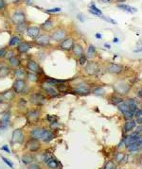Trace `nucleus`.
<instances>
[{
  "instance_id": "5fc2aeb1",
  "label": "nucleus",
  "mask_w": 142,
  "mask_h": 169,
  "mask_svg": "<svg viewBox=\"0 0 142 169\" xmlns=\"http://www.w3.org/2000/svg\"><path fill=\"white\" fill-rule=\"evenodd\" d=\"M82 17H83V14H82V13H80V14H78V19H79L81 22H83V20H84V19H83Z\"/></svg>"
},
{
  "instance_id": "e2e57ef3",
  "label": "nucleus",
  "mask_w": 142,
  "mask_h": 169,
  "mask_svg": "<svg viewBox=\"0 0 142 169\" xmlns=\"http://www.w3.org/2000/svg\"><path fill=\"white\" fill-rule=\"evenodd\" d=\"M141 111V114H142V110H141V111Z\"/></svg>"
},
{
  "instance_id": "f704fd0d",
  "label": "nucleus",
  "mask_w": 142,
  "mask_h": 169,
  "mask_svg": "<svg viewBox=\"0 0 142 169\" xmlns=\"http://www.w3.org/2000/svg\"><path fill=\"white\" fill-rule=\"evenodd\" d=\"M117 7H118V8H119V9H121V10H124V11H126V12H137V9H134V8H132V7L128 6V5L121 4V5H118Z\"/></svg>"
},
{
  "instance_id": "a19ab883",
  "label": "nucleus",
  "mask_w": 142,
  "mask_h": 169,
  "mask_svg": "<svg viewBox=\"0 0 142 169\" xmlns=\"http://www.w3.org/2000/svg\"><path fill=\"white\" fill-rule=\"evenodd\" d=\"M103 169H116V164H115L112 161L107 162V164H105Z\"/></svg>"
},
{
  "instance_id": "f8f14e48",
  "label": "nucleus",
  "mask_w": 142,
  "mask_h": 169,
  "mask_svg": "<svg viewBox=\"0 0 142 169\" xmlns=\"http://www.w3.org/2000/svg\"><path fill=\"white\" fill-rule=\"evenodd\" d=\"M12 21L14 25H19V24L26 22V15L22 12H15L12 16Z\"/></svg>"
},
{
  "instance_id": "72a5a7b5",
  "label": "nucleus",
  "mask_w": 142,
  "mask_h": 169,
  "mask_svg": "<svg viewBox=\"0 0 142 169\" xmlns=\"http://www.w3.org/2000/svg\"><path fill=\"white\" fill-rule=\"evenodd\" d=\"M27 106H28V101H27L24 97L18 99V103H17V107L19 109H26Z\"/></svg>"
},
{
  "instance_id": "f3484780",
  "label": "nucleus",
  "mask_w": 142,
  "mask_h": 169,
  "mask_svg": "<svg viewBox=\"0 0 142 169\" xmlns=\"http://www.w3.org/2000/svg\"><path fill=\"white\" fill-rule=\"evenodd\" d=\"M8 65L10 66V68H11V69L19 68V67H21V65H22L21 60H20L17 56L12 57V58L8 60Z\"/></svg>"
},
{
  "instance_id": "052dcab7",
  "label": "nucleus",
  "mask_w": 142,
  "mask_h": 169,
  "mask_svg": "<svg viewBox=\"0 0 142 169\" xmlns=\"http://www.w3.org/2000/svg\"><path fill=\"white\" fill-rule=\"evenodd\" d=\"M104 46H105L106 48H108V49L110 48V45H106V43H105V45H104Z\"/></svg>"
},
{
  "instance_id": "bf43d9fd",
  "label": "nucleus",
  "mask_w": 142,
  "mask_h": 169,
  "mask_svg": "<svg viewBox=\"0 0 142 169\" xmlns=\"http://www.w3.org/2000/svg\"><path fill=\"white\" fill-rule=\"evenodd\" d=\"M113 41H114L115 43H117V42H118V39H117V38H114Z\"/></svg>"
},
{
  "instance_id": "37998d69",
  "label": "nucleus",
  "mask_w": 142,
  "mask_h": 169,
  "mask_svg": "<svg viewBox=\"0 0 142 169\" xmlns=\"http://www.w3.org/2000/svg\"><path fill=\"white\" fill-rule=\"evenodd\" d=\"M136 116H137V123L142 124V114H141L140 111H136Z\"/></svg>"
},
{
  "instance_id": "6ab92c4d",
  "label": "nucleus",
  "mask_w": 142,
  "mask_h": 169,
  "mask_svg": "<svg viewBox=\"0 0 142 169\" xmlns=\"http://www.w3.org/2000/svg\"><path fill=\"white\" fill-rule=\"evenodd\" d=\"M10 119H11V113L10 111H6L5 113H3L1 119H0V128H6L8 127Z\"/></svg>"
},
{
  "instance_id": "3c124183",
  "label": "nucleus",
  "mask_w": 142,
  "mask_h": 169,
  "mask_svg": "<svg viewBox=\"0 0 142 169\" xmlns=\"http://www.w3.org/2000/svg\"><path fill=\"white\" fill-rule=\"evenodd\" d=\"M102 19H104L105 21H108V22H110V23H112V24H114V25H117V21H115V20H113V19H111V18H109V17H101Z\"/></svg>"
},
{
  "instance_id": "2f4dec72",
  "label": "nucleus",
  "mask_w": 142,
  "mask_h": 169,
  "mask_svg": "<svg viewBox=\"0 0 142 169\" xmlns=\"http://www.w3.org/2000/svg\"><path fill=\"white\" fill-rule=\"evenodd\" d=\"M27 29H28V26H27L26 22L25 23H22V24H19V25H17V26H15L16 31H17L18 33H24V32H26Z\"/></svg>"
},
{
  "instance_id": "f257e3e1",
  "label": "nucleus",
  "mask_w": 142,
  "mask_h": 169,
  "mask_svg": "<svg viewBox=\"0 0 142 169\" xmlns=\"http://www.w3.org/2000/svg\"><path fill=\"white\" fill-rule=\"evenodd\" d=\"M30 136L37 140L43 142H50L55 138V133L52 130H48L44 127L35 128L30 131Z\"/></svg>"
},
{
  "instance_id": "5701e85b",
  "label": "nucleus",
  "mask_w": 142,
  "mask_h": 169,
  "mask_svg": "<svg viewBox=\"0 0 142 169\" xmlns=\"http://www.w3.org/2000/svg\"><path fill=\"white\" fill-rule=\"evenodd\" d=\"M10 73H11V68H10L9 65H6V64L0 65V79L8 77Z\"/></svg>"
},
{
  "instance_id": "c9c22d12",
  "label": "nucleus",
  "mask_w": 142,
  "mask_h": 169,
  "mask_svg": "<svg viewBox=\"0 0 142 169\" xmlns=\"http://www.w3.org/2000/svg\"><path fill=\"white\" fill-rule=\"evenodd\" d=\"M53 157V155L50 153V152L46 151V152H44L42 154V162H44L45 164H46V162L49 160V159H51Z\"/></svg>"
},
{
  "instance_id": "7c9ffc66",
  "label": "nucleus",
  "mask_w": 142,
  "mask_h": 169,
  "mask_svg": "<svg viewBox=\"0 0 142 169\" xmlns=\"http://www.w3.org/2000/svg\"><path fill=\"white\" fill-rule=\"evenodd\" d=\"M89 12L92 13V14L97 15V16H101V14H102V13H101V12H100V10L98 9L94 4H91L89 6Z\"/></svg>"
},
{
  "instance_id": "6e6d98bb",
  "label": "nucleus",
  "mask_w": 142,
  "mask_h": 169,
  "mask_svg": "<svg viewBox=\"0 0 142 169\" xmlns=\"http://www.w3.org/2000/svg\"><path fill=\"white\" fill-rule=\"evenodd\" d=\"M141 130H142V128H141V127H138V128H137L136 132H137V133H138V134H139V132H140V131H141Z\"/></svg>"
},
{
  "instance_id": "09e8293b",
  "label": "nucleus",
  "mask_w": 142,
  "mask_h": 169,
  "mask_svg": "<svg viewBox=\"0 0 142 169\" xmlns=\"http://www.w3.org/2000/svg\"><path fill=\"white\" fill-rule=\"evenodd\" d=\"M122 102V99L118 98V97H113V103L116 104V105H118L119 103Z\"/></svg>"
},
{
  "instance_id": "4d7b16f0",
  "label": "nucleus",
  "mask_w": 142,
  "mask_h": 169,
  "mask_svg": "<svg viewBox=\"0 0 142 169\" xmlns=\"http://www.w3.org/2000/svg\"><path fill=\"white\" fill-rule=\"evenodd\" d=\"M3 102H4V100H3V97H2V96H1V94H0V104L3 103Z\"/></svg>"
},
{
  "instance_id": "473e14b6",
  "label": "nucleus",
  "mask_w": 142,
  "mask_h": 169,
  "mask_svg": "<svg viewBox=\"0 0 142 169\" xmlns=\"http://www.w3.org/2000/svg\"><path fill=\"white\" fill-rule=\"evenodd\" d=\"M142 145V142H137V143H133V144H131L129 145L127 147H128V149H129L130 151H137L138 148L140 147V146Z\"/></svg>"
},
{
  "instance_id": "c756f323",
  "label": "nucleus",
  "mask_w": 142,
  "mask_h": 169,
  "mask_svg": "<svg viewBox=\"0 0 142 169\" xmlns=\"http://www.w3.org/2000/svg\"><path fill=\"white\" fill-rule=\"evenodd\" d=\"M134 127H136V121H134V120H128L127 122L125 123L124 130H125V131L132 130Z\"/></svg>"
},
{
  "instance_id": "79ce46f5",
  "label": "nucleus",
  "mask_w": 142,
  "mask_h": 169,
  "mask_svg": "<svg viewBox=\"0 0 142 169\" xmlns=\"http://www.w3.org/2000/svg\"><path fill=\"white\" fill-rule=\"evenodd\" d=\"M8 47H0V59H4L6 53L8 51Z\"/></svg>"
},
{
  "instance_id": "13d9d810",
  "label": "nucleus",
  "mask_w": 142,
  "mask_h": 169,
  "mask_svg": "<svg viewBox=\"0 0 142 169\" xmlns=\"http://www.w3.org/2000/svg\"><path fill=\"white\" fill-rule=\"evenodd\" d=\"M96 37H97V38L100 39V38H101V35H100V34H99V33H97V34H96Z\"/></svg>"
},
{
  "instance_id": "a878e982",
  "label": "nucleus",
  "mask_w": 142,
  "mask_h": 169,
  "mask_svg": "<svg viewBox=\"0 0 142 169\" xmlns=\"http://www.w3.org/2000/svg\"><path fill=\"white\" fill-rule=\"evenodd\" d=\"M121 70H122V67H121L120 65H118V64H116V63L110 64V66L108 67V71L112 74H118L121 72Z\"/></svg>"
},
{
  "instance_id": "c85d7f7f",
  "label": "nucleus",
  "mask_w": 142,
  "mask_h": 169,
  "mask_svg": "<svg viewBox=\"0 0 142 169\" xmlns=\"http://www.w3.org/2000/svg\"><path fill=\"white\" fill-rule=\"evenodd\" d=\"M27 79H28L30 82H37L39 80V75L31 72H27Z\"/></svg>"
},
{
  "instance_id": "de8ad7c7",
  "label": "nucleus",
  "mask_w": 142,
  "mask_h": 169,
  "mask_svg": "<svg viewBox=\"0 0 142 169\" xmlns=\"http://www.w3.org/2000/svg\"><path fill=\"white\" fill-rule=\"evenodd\" d=\"M86 57L85 56H82V57H80L79 58V62H80V64L81 65H83V64H85L86 62Z\"/></svg>"
},
{
  "instance_id": "680f3d73",
  "label": "nucleus",
  "mask_w": 142,
  "mask_h": 169,
  "mask_svg": "<svg viewBox=\"0 0 142 169\" xmlns=\"http://www.w3.org/2000/svg\"><path fill=\"white\" fill-rule=\"evenodd\" d=\"M139 96H140L142 97V90H141L140 92H139Z\"/></svg>"
},
{
  "instance_id": "7ed1b4c3",
  "label": "nucleus",
  "mask_w": 142,
  "mask_h": 169,
  "mask_svg": "<svg viewBox=\"0 0 142 169\" xmlns=\"http://www.w3.org/2000/svg\"><path fill=\"white\" fill-rule=\"evenodd\" d=\"M29 101L32 105H34L36 107H42L46 103V94H44L43 93L37 92L29 94Z\"/></svg>"
},
{
  "instance_id": "cd10ccee",
  "label": "nucleus",
  "mask_w": 142,
  "mask_h": 169,
  "mask_svg": "<svg viewBox=\"0 0 142 169\" xmlns=\"http://www.w3.org/2000/svg\"><path fill=\"white\" fill-rule=\"evenodd\" d=\"M41 29H43L46 31H49L53 29V21L51 19H47L46 20V22H44L41 25Z\"/></svg>"
},
{
  "instance_id": "b1692460",
  "label": "nucleus",
  "mask_w": 142,
  "mask_h": 169,
  "mask_svg": "<svg viewBox=\"0 0 142 169\" xmlns=\"http://www.w3.org/2000/svg\"><path fill=\"white\" fill-rule=\"evenodd\" d=\"M72 50H73L74 55H75L76 57H78V58L83 56V49L82 45H79V43H74Z\"/></svg>"
},
{
  "instance_id": "4468645a",
  "label": "nucleus",
  "mask_w": 142,
  "mask_h": 169,
  "mask_svg": "<svg viewBox=\"0 0 142 169\" xmlns=\"http://www.w3.org/2000/svg\"><path fill=\"white\" fill-rule=\"evenodd\" d=\"M32 47V45L29 42H21L16 46V51L18 54H26L29 51V49Z\"/></svg>"
},
{
  "instance_id": "aec40b11",
  "label": "nucleus",
  "mask_w": 142,
  "mask_h": 169,
  "mask_svg": "<svg viewBox=\"0 0 142 169\" xmlns=\"http://www.w3.org/2000/svg\"><path fill=\"white\" fill-rule=\"evenodd\" d=\"M13 76H14L15 79H27V71L25 69L21 68H16L13 71Z\"/></svg>"
},
{
  "instance_id": "bb28decb",
  "label": "nucleus",
  "mask_w": 142,
  "mask_h": 169,
  "mask_svg": "<svg viewBox=\"0 0 142 169\" xmlns=\"http://www.w3.org/2000/svg\"><path fill=\"white\" fill-rule=\"evenodd\" d=\"M46 165L49 169H58L59 167V162L54 159L53 157L51 159H49L48 161L46 162Z\"/></svg>"
},
{
  "instance_id": "1a4fd4ad",
  "label": "nucleus",
  "mask_w": 142,
  "mask_h": 169,
  "mask_svg": "<svg viewBox=\"0 0 142 169\" xmlns=\"http://www.w3.org/2000/svg\"><path fill=\"white\" fill-rule=\"evenodd\" d=\"M66 31L63 29H57L52 32L51 34V39L55 42H62L63 39H66Z\"/></svg>"
},
{
  "instance_id": "49530a36",
  "label": "nucleus",
  "mask_w": 142,
  "mask_h": 169,
  "mask_svg": "<svg viewBox=\"0 0 142 169\" xmlns=\"http://www.w3.org/2000/svg\"><path fill=\"white\" fill-rule=\"evenodd\" d=\"M62 11L61 8H54V9H49V10H46V12L47 13H54V12H58Z\"/></svg>"
},
{
  "instance_id": "e433bc0d",
  "label": "nucleus",
  "mask_w": 142,
  "mask_h": 169,
  "mask_svg": "<svg viewBox=\"0 0 142 169\" xmlns=\"http://www.w3.org/2000/svg\"><path fill=\"white\" fill-rule=\"evenodd\" d=\"M46 121L48 123L50 124H52V123H56V122H58V120H59V117L58 116H56V115H50V114H48V115H46Z\"/></svg>"
},
{
  "instance_id": "4c0bfd02",
  "label": "nucleus",
  "mask_w": 142,
  "mask_h": 169,
  "mask_svg": "<svg viewBox=\"0 0 142 169\" xmlns=\"http://www.w3.org/2000/svg\"><path fill=\"white\" fill-rule=\"evenodd\" d=\"M95 52H96V48H95L94 45H89L88 49H87V56H85L86 58H91V57L94 56Z\"/></svg>"
},
{
  "instance_id": "393cba45",
  "label": "nucleus",
  "mask_w": 142,
  "mask_h": 169,
  "mask_svg": "<svg viewBox=\"0 0 142 169\" xmlns=\"http://www.w3.org/2000/svg\"><path fill=\"white\" fill-rule=\"evenodd\" d=\"M21 42H22V38H21V37L17 36V35H14V36L12 37L11 40H10L9 46L10 47H16Z\"/></svg>"
},
{
  "instance_id": "412c9836",
  "label": "nucleus",
  "mask_w": 142,
  "mask_h": 169,
  "mask_svg": "<svg viewBox=\"0 0 142 169\" xmlns=\"http://www.w3.org/2000/svg\"><path fill=\"white\" fill-rule=\"evenodd\" d=\"M35 161V157L33 156L31 152L29 153H26L22 156V163L25 164H30Z\"/></svg>"
},
{
  "instance_id": "0eeeda50",
  "label": "nucleus",
  "mask_w": 142,
  "mask_h": 169,
  "mask_svg": "<svg viewBox=\"0 0 142 169\" xmlns=\"http://www.w3.org/2000/svg\"><path fill=\"white\" fill-rule=\"evenodd\" d=\"M41 147H42V145H41V143H40V141L37 139H34V138H30L26 144V148L29 152H31V153L39 151L40 149H41Z\"/></svg>"
},
{
  "instance_id": "603ef678",
  "label": "nucleus",
  "mask_w": 142,
  "mask_h": 169,
  "mask_svg": "<svg viewBox=\"0 0 142 169\" xmlns=\"http://www.w3.org/2000/svg\"><path fill=\"white\" fill-rule=\"evenodd\" d=\"M5 7H6L5 0H0V11L3 10V9H5Z\"/></svg>"
},
{
  "instance_id": "2eb2a0df",
  "label": "nucleus",
  "mask_w": 142,
  "mask_h": 169,
  "mask_svg": "<svg viewBox=\"0 0 142 169\" xmlns=\"http://www.w3.org/2000/svg\"><path fill=\"white\" fill-rule=\"evenodd\" d=\"M40 31H41V29L38 28V26H28V29L26 30L27 35L29 37H30L31 39L34 40L35 38H37L40 35Z\"/></svg>"
},
{
  "instance_id": "c03bdc74",
  "label": "nucleus",
  "mask_w": 142,
  "mask_h": 169,
  "mask_svg": "<svg viewBox=\"0 0 142 169\" xmlns=\"http://www.w3.org/2000/svg\"><path fill=\"white\" fill-rule=\"evenodd\" d=\"M1 158H2V160H3V162L8 165V166L10 167V168H13V164L12 163L11 161L9 160V159H7V158H5L4 156H1Z\"/></svg>"
},
{
  "instance_id": "20e7f679",
  "label": "nucleus",
  "mask_w": 142,
  "mask_h": 169,
  "mask_svg": "<svg viewBox=\"0 0 142 169\" xmlns=\"http://www.w3.org/2000/svg\"><path fill=\"white\" fill-rule=\"evenodd\" d=\"M42 114V111L40 109H31L28 110V111L26 113V118L29 124H35L37 123V121L40 119Z\"/></svg>"
},
{
  "instance_id": "f03ea898",
  "label": "nucleus",
  "mask_w": 142,
  "mask_h": 169,
  "mask_svg": "<svg viewBox=\"0 0 142 169\" xmlns=\"http://www.w3.org/2000/svg\"><path fill=\"white\" fill-rule=\"evenodd\" d=\"M40 87H41V89L43 90V92L45 93L47 96L51 97V98H55V97L59 96L61 94L55 86L52 85L51 83H49L48 81H46L45 79H44V81L40 84Z\"/></svg>"
},
{
  "instance_id": "a211bd4d",
  "label": "nucleus",
  "mask_w": 142,
  "mask_h": 169,
  "mask_svg": "<svg viewBox=\"0 0 142 169\" xmlns=\"http://www.w3.org/2000/svg\"><path fill=\"white\" fill-rule=\"evenodd\" d=\"M1 96L3 97L4 102H11V101L14 99L15 93L13 92L12 89H10V90H7V91H5V92L1 93Z\"/></svg>"
},
{
  "instance_id": "6e6552de",
  "label": "nucleus",
  "mask_w": 142,
  "mask_h": 169,
  "mask_svg": "<svg viewBox=\"0 0 142 169\" xmlns=\"http://www.w3.org/2000/svg\"><path fill=\"white\" fill-rule=\"evenodd\" d=\"M12 141L15 144H23L25 141V134L21 128H16L12 131Z\"/></svg>"
},
{
  "instance_id": "4be33fe9",
  "label": "nucleus",
  "mask_w": 142,
  "mask_h": 169,
  "mask_svg": "<svg viewBox=\"0 0 142 169\" xmlns=\"http://www.w3.org/2000/svg\"><path fill=\"white\" fill-rule=\"evenodd\" d=\"M85 71L89 75H93V74L97 73L99 71V68H98V65L95 62H89L87 65L85 66Z\"/></svg>"
},
{
  "instance_id": "423d86ee",
  "label": "nucleus",
  "mask_w": 142,
  "mask_h": 169,
  "mask_svg": "<svg viewBox=\"0 0 142 169\" xmlns=\"http://www.w3.org/2000/svg\"><path fill=\"white\" fill-rule=\"evenodd\" d=\"M12 89L13 90V92L15 93V94H21L25 92V90L27 89V81L26 79H15L13 81Z\"/></svg>"
},
{
  "instance_id": "ddd939ff",
  "label": "nucleus",
  "mask_w": 142,
  "mask_h": 169,
  "mask_svg": "<svg viewBox=\"0 0 142 169\" xmlns=\"http://www.w3.org/2000/svg\"><path fill=\"white\" fill-rule=\"evenodd\" d=\"M74 45V40L72 38H66L60 43V48L65 51H70L72 50Z\"/></svg>"
},
{
  "instance_id": "9b49d317",
  "label": "nucleus",
  "mask_w": 142,
  "mask_h": 169,
  "mask_svg": "<svg viewBox=\"0 0 142 169\" xmlns=\"http://www.w3.org/2000/svg\"><path fill=\"white\" fill-rule=\"evenodd\" d=\"M73 92L77 94L85 96V94H88L91 92V90L88 85H86V84H84V83H81V84L76 85V87L73 89Z\"/></svg>"
},
{
  "instance_id": "ea45409f",
  "label": "nucleus",
  "mask_w": 142,
  "mask_h": 169,
  "mask_svg": "<svg viewBox=\"0 0 142 169\" xmlns=\"http://www.w3.org/2000/svg\"><path fill=\"white\" fill-rule=\"evenodd\" d=\"M124 113V118L127 121L128 120H131L132 118H133V116H134V113H133V111H125V113Z\"/></svg>"
},
{
  "instance_id": "39448f33",
  "label": "nucleus",
  "mask_w": 142,
  "mask_h": 169,
  "mask_svg": "<svg viewBox=\"0 0 142 169\" xmlns=\"http://www.w3.org/2000/svg\"><path fill=\"white\" fill-rule=\"evenodd\" d=\"M26 68L28 69L29 72L37 74V75H39V76L41 75V74H44V71L41 65L34 60H29L28 62H27Z\"/></svg>"
},
{
  "instance_id": "dca6fc26",
  "label": "nucleus",
  "mask_w": 142,
  "mask_h": 169,
  "mask_svg": "<svg viewBox=\"0 0 142 169\" xmlns=\"http://www.w3.org/2000/svg\"><path fill=\"white\" fill-rule=\"evenodd\" d=\"M124 142H125V145H126V146L128 147L129 145L133 144V143H137V142H142V137L138 133L134 132L133 134L129 135V136H128L126 139H125Z\"/></svg>"
},
{
  "instance_id": "8fccbe9b",
  "label": "nucleus",
  "mask_w": 142,
  "mask_h": 169,
  "mask_svg": "<svg viewBox=\"0 0 142 169\" xmlns=\"http://www.w3.org/2000/svg\"><path fill=\"white\" fill-rule=\"evenodd\" d=\"M29 169H40V165L37 164H30L29 166Z\"/></svg>"
},
{
  "instance_id": "a18cd8bd",
  "label": "nucleus",
  "mask_w": 142,
  "mask_h": 169,
  "mask_svg": "<svg viewBox=\"0 0 142 169\" xmlns=\"http://www.w3.org/2000/svg\"><path fill=\"white\" fill-rule=\"evenodd\" d=\"M123 158H124L123 153H117L116 155V157H115V159H116V161L117 162V163H120V162L123 160Z\"/></svg>"
},
{
  "instance_id": "864d4df0",
  "label": "nucleus",
  "mask_w": 142,
  "mask_h": 169,
  "mask_svg": "<svg viewBox=\"0 0 142 169\" xmlns=\"http://www.w3.org/2000/svg\"><path fill=\"white\" fill-rule=\"evenodd\" d=\"M1 149H2V150H4V151H6L7 153H11V150H10V148H9L8 146H7V145H5V146H3V147H1Z\"/></svg>"
},
{
  "instance_id": "9d476101",
  "label": "nucleus",
  "mask_w": 142,
  "mask_h": 169,
  "mask_svg": "<svg viewBox=\"0 0 142 169\" xmlns=\"http://www.w3.org/2000/svg\"><path fill=\"white\" fill-rule=\"evenodd\" d=\"M51 37L48 34H41L39 35L37 38L34 39V43L37 45H41V46H46L49 45Z\"/></svg>"
},
{
  "instance_id": "58836bf2",
  "label": "nucleus",
  "mask_w": 142,
  "mask_h": 169,
  "mask_svg": "<svg viewBox=\"0 0 142 169\" xmlns=\"http://www.w3.org/2000/svg\"><path fill=\"white\" fill-rule=\"evenodd\" d=\"M14 56H16L14 50H13V49H8V51H7V53H6L5 59L6 60H10V59L12 58V57H14Z\"/></svg>"
}]
</instances>
